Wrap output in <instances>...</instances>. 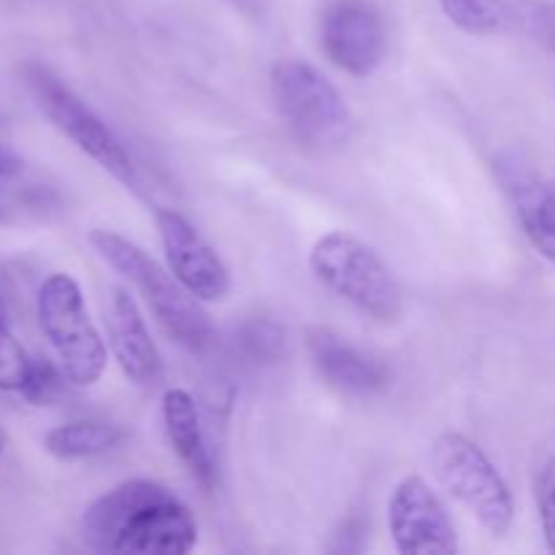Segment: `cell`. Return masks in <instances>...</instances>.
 Returning a JSON list of instances; mask_svg holds the SVG:
<instances>
[{"label": "cell", "mask_w": 555, "mask_h": 555, "mask_svg": "<svg viewBox=\"0 0 555 555\" xmlns=\"http://www.w3.org/2000/svg\"><path fill=\"white\" fill-rule=\"evenodd\" d=\"M81 534L98 553L184 555L198 542V524L160 482L130 480L85 509Z\"/></svg>", "instance_id": "6da1fadb"}, {"label": "cell", "mask_w": 555, "mask_h": 555, "mask_svg": "<svg viewBox=\"0 0 555 555\" xmlns=\"http://www.w3.org/2000/svg\"><path fill=\"white\" fill-rule=\"evenodd\" d=\"M90 244L114 271L133 282L135 291L150 304L157 323L177 345L190 352H206L215 345V325H211L209 314L201 309L198 298L177 276L171 280V274H166L139 244L106 231V228H92Z\"/></svg>", "instance_id": "7a4b0ae2"}, {"label": "cell", "mask_w": 555, "mask_h": 555, "mask_svg": "<svg viewBox=\"0 0 555 555\" xmlns=\"http://www.w3.org/2000/svg\"><path fill=\"white\" fill-rule=\"evenodd\" d=\"M314 276L379 323H393L404 309L401 285L383 258L350 233H325L309 255Z\"/></svg>", "instance_id": "3957f363"}, {"label": "cell", "mask_w": 555, "mask_h": 555, "mask_svg": "<svg viewBox=\"0 0 555 555\" xmlns=\"http://www.w3.org/2000/svg\"><path fill=\"white\" fill-rule=\"evenodd\" d=\"M271 95L291 133L309 150H336L350 139V106L312 63L296 57L274 63Z\"/></svg>", "instance_id": "277c9868"}, {"label": "cell", "mask_w": 555, "mask_h": 555, "mask_svg": "<svg viewBox=\"0 0 555 555\" xmlns=\"http://www.w3.org/2000/svg\"><path fill=\"white\" fill-rule=\"evenodd\" d=\"M25 79L36 95L38 106L43 108V114L52 119L60 133L68 135L87 157H92L103 171L112 173L130 193L144 195V177H141L128 146L60 76H54L43 65H27Z\"/></svg>", "instance_id": "5b68a950"}, {"label": "cell", "mask_w": 555, "mask_h": 555, "mask_svg": "<svg viewBox=\"0 0 555 555\" xmlns=\"http://www.w3.org/2000/svg\"><path fill=\"white\" fill-rule=\"evenodd\" d=\"M431 461L439 482L480 520L488 534H507L515 518L513 493L480 444L464 434L448 431L434 442Z\"/></svg>", "instance_id": "8992f818"}, {"label": "cell", "mask_w": 555, "mask_h": 555, "mask_svg": "<svg viewBox=\"0 0 555 555\" xmlns=\"http://www.w3.org/2000/svg\"><path fill=\"white\" fill-rule=\"evenodd\" d=\"M38 323L52 341L68 383L87 388L101 379L106 369V345L87 312L74 276L52 274L43 280L38 291Z\"/></svg>", "instance_id": "52a82bcc"}, {"label": "cell", "mask_w": 555, "mask_h": 555, "mask_svg": "<svg viewBox=\"0 0 555 555\" xmlns=\"http://www.w3.org/2000/svg\"><path fill=\"white\" fill-rule=\"evenodd\" d=\"M388 524L393 545L401 555H450L459 553V534L442 499L423 477L410 475L393 488L388 504Z\"/></svg>", "instance_id": "ba28073f"}, {"label": "cell", "mask_w": 555, "mask_h": 555, "mask_svg": "<svg viewBox=\"0 0 555 555\" xmlns=\"http://www.w3.org/2000/svg\"><path fill=\"white\" fill-rule=\"evenodd\" d=\"M320 47L345 74L372 76L388 49L383 16L366 0H339L320 22Z\"/></svg>", "instance_id": "9c48e42d"}, {"label": "cell", "mask_w": 555, "mask_h": 555, "mask_svg": "<svg viewBox=\"0 0 555 555\" xmlns=\"http://www.w3.org/2000/svg\"><path fill=\"white\" fill-rule=\"evenodd\" d=\"M163 253L171 274L193 293L198 301H222L231 291V276L220 255L209 247L193 222L173 209L157 211Z\"/></svg>", "instance_id": "30bf717a"}, {"label": "cell", "mask_w": 555, "mask_h": 555, "mask_svg": "<svg viewBox=\"0 0 555 555\" xmlns=\"http://www.w3.org/2000/svg\"><path fill=\"white\" fill-rule=\"evenodd\" d=\"M493 173L513 201L529 242L542 258L555 263V190L518 152H502L493 160Z\"/></svg>", "instance_id": "8fae6325"}, {"label": "cell", "mask_w": 555, "mask_h": 555, "mask_svg": "<svg viewBox=\"0 0 555 555\" xmlns=\"http://www.w3.org/2000/svg\"><path fill=\"white\" fill-rule=\"evenodd\" d=\"M307 352L314 372L339 393L352 396V399H374L390 388L388 366L379 363V358L358 350L334 331H309Z\"/></svg>", "instance_id": "7c38bea8"}, {"label": "cell", "mask_w": 555, "mask_h": 555, "mask_svg": "<svg viewBox=\"0 0 555 555\" xmlns=\"http://www.w3.org/2000/svg\"><path fill=\"white\" fill-rule=\"evenodd\" d=\"M114 356L125 377L139 388H155L163 379V358L152 341L135 298L125 287H114L112 318H108Z\"/></svg>", "instance_id": "4fadbf2b"}, {"label": "cell", "mask_w": 555, "mask_h": 555, "mask_svg": "<svg viewBox=\"0 0 555 555\" xmlns=\"http://www.w3.org/2000/svg\"><path fill=\"white\" fill-rule=\"evenodd\" d=\"M163 426H166V437L171 442L173 453L188 466L190 475L198 480V486L206 488V491H215L220 475H217L215 455H211L209 442H206L198 404H195L188 390H166V396H163Z\"/></svg>", "instance_id": "5bb4252c"}, {"label": "cell", "mask_w": 555, "mask_h": 555, "mask_svg": "<svg viewBox=\"0 0 555 555\" xmlns=\"http://www.w3.org/2000/svg\"><path fill=\"white\" fill-rule=\"evenodd\" d=\"M125 439V428L108 421H74L52 428L43 448L57 461H85L106 455Z\"/></svg>", "instance_id": "9a60e30c"}, {"label": "cell", "mask_w": 555, "mask_h": 555, "mask_svg": "<svg viewBox=\"0 0 555 555\" xmlns=\"http://www.w3.org/2000/svg\"><path fill=\"white\" fill-rule=\"evenodd\" d=\"M444 16L469 36H496L520 27V5L509 0H439Z\"/></svg>", "instance_id": "2e32d148"}, {"label": "cell", "mask_w": 555, "mask_h": 555, "mask_svg": "<svg viewBox=\"0 0 555 555\" xmlns=\"http://www.w3.org/2000/svg\"><path fill=\"white\" fill-rule=\"evenodd\" d=\"M65 379H68V374L63 372V366H54L49 358H30L20 393L27 404L49 406L63 396Z\"/></svg>", "instance_id": "e0dca14e"}, {"label": "cell", "mask_w": 555, "mask_h": 555, "mask_svg": "<svg viewBox=\"0 0 555 555\" xmlns=\"http://www.w3.org/2000/svg\"><path fill=\"white\" fill-rule=\"evenodd\" d=\"M285 345V331L271 320H253L242 331V347L249 361H274Z\"/></svg>", "instance_id": "ac0fdd59"}, {"label": "cell", "mask_w": 555, "mask_h": 555, "mask_svg": "<svg viewBox=\"0 0 555 555\" xmlns=\"http://www.w3.org/2000/svg\"><path fill=\"white\" fill-rule=\"evenodd\" d=\"M27 366H30V356L25 352V347L14 339L9 325L0 328V390H16L20 393Z\"/></svg>", "instance_id": "d6986e66"}, {"label": "cell", "mask_w": 555, "mask_h": 555, "mask_svg": "<svg viewBox=\"0 0 555 555\" xmlns=\"http://www.w3.org/2000/svg\"><path fill=\"white\" fill-rule=\"evenodd\" d=\"M537 509H540L542 531L547 547L555 553V455L537 475Z\"/></svg>", "instance_id": "ffe728a7"}, {"label": "cell", "mask_w": 555, "mask_h": 555, "mask_svg": "<svg viewBox=\"0 0 555 555\" xmlns=\"http://www.w3.org/2000/svg\"><path fill=\"white\" fill-rule=\"evenodd\" d=\"M22 168V160L14 155V152H9L5 146H0V179L5 177H14L16 171Z\"/></svg>", "instance_id": "44dd1931"}, {"label": "cell", "mask_w": 555, "mask_h": 555, "mask_svg": "<svg viewBox=\"0 0 555 555\" xmlns=\"http://www.w3.org/2000/svg\"><path fill=\"white\" fill-rule=\"evenodd\" d=\"M231 5H236L238 11H244V14H260V11L269 5V0H228Z\"/></svg>", "instance_id": "7402d4cb"}, {"label": "cell", "mask_w": 555, "mask_h": 555, "mask_svg": "<svg viewBox=\"0 0 555 555\" xmlns=\"http://www.w3.org/2000/svg\"><path fill=\"white\" fill-rule=\"evenodd\" d=\"M5 318H9V314H5V304L3 298H0V328H5Z\"/></svg>", "instance_id": "603a6c76"}, {"label": "cell", "mask_w": 555, "mask_h": 555, "mask_svg": "<svg viewBox=\"0 0 555 555\" xmlns=\"http://www.w3.org/2000/svg\"><path fill=\"white\" fill-rule=\"evenodd\" d=\"M3 444H5V437H3V428H0V453H3Z\"/></svg>", "instance_id": "cb8c5ba5"}, {"label": "cell", "mask_w": 555, "mask_h": 555, "mask_svg": "<svg viewBox=\"0 0 555 555\" xmlns=\"http://www.w3.org/2000/svg\"><path fill=\"white\" fill-rule=\"evenodd\" d=\"M0 222H3V209H0Z\"/></svg>", "instance_id": "d4e9b609"}]
</instances>
